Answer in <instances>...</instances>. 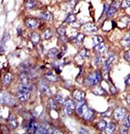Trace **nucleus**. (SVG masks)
<instances>
[{
	"label": "nucleus",
	"mask_w": 130,
	"mask_h": 134,
	"mask_svg": "<svg viewBox=\"0 0 130 134\" xmlns=\"http://www.w3.org/2000/svg\"><path fill=\"white\" fill-rule=\"evenodd\" d=\"M45 78L47 79L49 81H51V82H54L57 80V75L55 74H54L53 72L51 71H47V73L45 74Z\"/></svg>",
	"instance_id": "10"
},
{
	"label": "nucleus",
	"mask_w": 130,
	"mask_h": 134,
	"mask_svg": "<svg viewBox=\"0 0 130 134\" xmlns=\"http://www.w3.org/2000/svg\"><path fill=\"white\" fill-rule=\"evenodd\" d=\"M55 100L60 104H64V99L61 95H56L55 96Z\"/></svg>",
	"instance_id": "34"
},
{
	"label": "nucleus",
	"mask_w": 130,
	"mask_h": 134,
	"mask_svg": "<svg viewBox=\"0 0 130 134\" xmlns=\"http://www.w3.org/2000/svg\"><path fill=\"white\" fill-rule=\"evenodd\" d=\"M116 55H114V54H113V53H109V55H108V60L109 61H111L112 63H113L114 61H116Z\"/></svg>",
	"instance_id": "35"
},
{
	"label": "nucleus",
	"mask_w": 130,
	"mask_h": 134,
	"mask_svg": "<svg viewBox=\"0 0 130 134\" xmlns=\"http://www.w3.org/2000/svg\"><path fill=\"white\" fill-rule=\"evenodd\" d=\"M123 57H124L126 61H129H129H130V50L126 51V52L124 54Z\"/></svg>",
	"instance_id": "37"
},
{
	"label": "nucleus",
	"mask_w": 130,
	"mask_h": 134,
	"mask_svg": "<svg viewBox=\"0 0 130 134\" xmlns=\"http://www.w3.org/2000/svg\"><path fill=\"white\" fill-rule=\"evenodd\" d=\"M103 42V38L100 36H94L93 38V46L96 47V45H99Z\"/></svg>",
	"instance_id": "20"
},
{
	"label": "nucleus",
	"mask_w": 130,
	"mask_h": 134,
	"mask_svg": "<svg viewBox=\"0 0 130 134\" xmlns=\"http://www.w3.org/2000/svg\"><path fill=\"white\" fill-rule=\"evenodd\" d=\"M40 18L43 20H46V21H51L53 18V15L49 12H45L40 15Z\"/></svg>",
	"instance_id": "11"
},
{
	"label": "nucleus",
	"mask_w": 130,
	"mask_h": 134,
	"mask_svg": "<svg viewBox=\"0 0 130 134\" xmlns=\"http://www.w3.org/2000/svg\"><path fill=\"white\" fill-rule=\"evenodd\" d=\"M57 32L61 35V36H64L66 33V29L63 27H59L57 29Z\"/></svg>",
	"instance_id": "32"
},
{
	"label": "nucleus",
	"mask_w": 130,
	"mask_h": 134,
	"mask_svg": "<svg viewBox=\"0 0 130 134\" xmlns=\"http://www.w3.org/2000/svg\"><path fill=\"white\" fill-rule=\"evenodd\" d=\"M112 62L111 61H109L108 59H106V61H104V64H103V67H104V70L106 71H109L111 68V66H112Z\"/></svg>",
	"instance_id": "26"
},
{
	"label": "nucleus",
	"mask_w": 130,
	"mask_h": 134,
	"mask_svg": "<svg viewBox=\"0 0 130 134\" xmlns=\"http://www.w3.org/2000/svg\"><path fill=\"white\" fill-rule=\"evenodd\" d=\"M8 122H9V124L11 125V127L12 128H16L18 127V123H17V120H16V118L15 117V116L10 115V117L8 118Z\"/></svg>",
	"instance_id": "16"
},
{
	"label": "nucleus",
	"mask_w": 130,
	"mask_h": 134,
	"mask_svg": "<svg viewBox=\"0 0 130 134\" xmlns=\"http://www.w3.org/2000/svg\"><path fill=\"white\" fill-rule=\"evenodd\" d=\"M115 129H116V126L114 123H109V124H107V127L106 128V133H113L114 131H115Z\"/></svg>",
	"instance_id": "19"
},
{
	"label": "nucleus",
	"mask_w": 130,
	"mask_h": 134,
	"mask_svg": "<svg viewBox=\"0 0 130 134\" xmlns=\"http://www.w3.org/2000/svg\"><path fill=\"white\" fill-rule=\"evenodd\" d=\"M64 107L69 108V109H71V110H74L75 109V107H76L74 101L71 100H66V101L64 103Z\"/></svg>",
	"instance_id": "14"
},
{
	"label": "nucleus",
	"mask_w": 130,
	"mask_h": 134,
	"mask_svg": "<svg viewBox=\"0 0 130 134\" xmlns=\"http://www.w3.org/2000/svg\"><path fill=\"white\" fill-rule=\"evenodd\" d=\"M35 5H36V2L35 0H28L25 4V8L27 9H31L33 8Z\"/></svg>",
	"instance_id": "24"
},
{
	"label": "nucleus",
	"mask_w": 130,
	"mask_h": 134,
	"mask_svg": "<svg viewBox=\"0 0 130 134\" xmlns=\"http://www.w3.org/2000/svg\"><path fill=\"white\" fill-rule=\"evenodd\" d=\"M54 133H62V132L60 131V130H55L54 132Z\"/></svg>",
	"instance_id": "45"
},
{
	"label": "nucleus",
	"mask_w": 130,
	"mask_h": 134,
	"mask_svg": "<svg viewBox=\"0 0 130 134\" xmlns=\"http://www.w3.org/2000/svg\"><path fill=\"white\" fill-rule=\"evenodd\" d=\"M126 109H124L123 107H119V108L116 109L114 111V117L118 120H121L124 119V117H126Z\"/></svg>",
	"instance_id": "3"
},
{
	"label": "nucleus",
	"mask_w": 130,
	"mask_h": 134,
	"mask_svg": "<svg viewBox=\"0 0 130 134\" xmlns=\"http://www.w3.org/2000/svg\"><path fill=\"white\" fill-rule=\"evenodd\" d=\"M79 133H88L89 131H88L86 128H84V127H81V128H80Z\"/></svg>",
	"instance_id": "40"
},
{
	"label": "nucleus",
	"mask_w": 130,
	"mask_h": 134,
	"mask_svg": "<svg viewBox=\"0 0 130 134\" xmlns=\"http://www.w3.org/2000/svg\"><path fill=\"white\" fill-rule=\"evenodd\" d=\"M50 126H47L46 124H42L40 125L38 127V130L36 131V133H41V134H44V133H47V130L49 128Z\"/></svg>",
	"instance_id": "12"
},
{
	"label": "nucleus",
	"mask_w": 130,
	"mask_h": 134,
	"mask_svg": "<svg viewBox=\"0 0 130 134\" xmlns=\"http://www.w3.org/2000/svg\"><path fill=\"white\" fill-rule=\"evenodd\" d=\"M58 55V49L57 48H51L48 51V56L50 58H55Z\"/></svg>",
	"instance_id": "23"
},
{
	"label": "nucleus",
	"mask_w": 130,
	"mask_h": 134,
	"mask_svg": "<svg viewBox=\"0 0 130 134\" xmlns=\"http://www.w3.org/2000/svg\"><path fill=\"white\" fill-rule=\"evenodd\" d=\"M56 129L54 127H49V128H48V130H47V133H54V130H55Z\"/></svg>",
	"instance_id": "41"
},
{
	"label": "nucleus",
	"mask_w": 130,
	"mask_h": 134,
	"mask_svg": "<svg viewBox=\"0 0 130 134\" xmlns=\"http://www.w3.org/2000/svg\"><path fill=\"white\" fill-rule=\"evenodd\" d=\"M14 100L12 97L7 93H3L1 94V104H12Z\"/></svg>",
	"instance_id": "4"
},
{
	"label": "nucleus",
	"mask_w": 130,
	"mask_h": 134,
	"mask_svg": "<svg viewBox=\"0 0 130 134\" xmlns=\"http://www.w3.org/2000/svg\"><path fill=\"white\" fill-rule=\"evenodd\" d=\"M129 6H130V0H124L122 4V7L123 8H127Z\"/></svg>",
	"instance_id": "36"
},
{
	"label": "nucleus",
	"mask_w": 130,
	"mask_h": 134,
	"mask_svg": "<svg viewBox=\"0 0 130 134\" xmlns=\"http://www.w3.org/2000/svg\"><path fill=\"white\" fill-rule=\"evenodd\" d=\"M39 40H40V35L38 33L33 32L31 35V41L34 45H37L39 42Z\"/></svg>",
	"instance_id": "17"
},
{
	"label": "nucleus",
	"mask_w": 130,
	"mask_h": 134,
	"mask_svg": "<svg viewBox=\"0 0 130 134\" xmlns=\"http://www.w3.org/2000/svg\"><path fill=\"white\" fill-rule=\"evenodd\" d=\"M84 39V35L81 34V33H79V34H77V36L74 37V42L76 43H79V42H83Z\"/></svg>",
	"instance_id": "27"
},
{
	"label": "nucleus",
	"mask_w": 130,
	"mask_h": 134,
	"mask_svg": "<svg viewBox=\"0 0 130 134\" xmlns=\"http://www.w3.org/2000/svg\"><path fill=\"white\" fill-rule=\"evenodd\" d=\"M123 126L126 127H129L130 126V123H129V119L128 117L127 118H125L124 117V120H123Z\"/></svg>",
	"instance_id": "38"
},
{
	"label": "nucleus",
	"mask_w": 130,
	"mask_h": 134,
	"mask_svg": "<svg viewBox=\"0 0 130 134\" xmlns=\"http://www.w3.org/2000/svg\"><path fill=\"white\" fill-rule=\"evenodd\" d=\"M12 74H10V73H8V74H6L3 77L2 82H3L4 84H9L10 82H11V80H12Z\"/></svg>",
	"instance_id": "25"
},
{
	"label": "nucleus",
	"mask_w": 130,
	"mask_h": 134,
	"mask_svg": "<svg viewBox=\"0 0 130 134\" xmlns=\"http://www.w3.org/2000/svg\"><path fill=\"white\" fill-rule=\"evenodd\" d=\"M41 90H42L43 94H46L47 96H50L51 94V90H50L49 87L45 84H42L41 85Z\"/></svg>",
	"instance_id": "22"
},
{
	"label": "nucleus",
	"mask_w": 130,
	"mask_h": 134,
	"mask_svg": "<svg viewBox=\"0 0 130 134\" xmlns=\"http://www.w3.org/2000/svg\"><path fill=\"white\" fill-rule=\"evenodd\" d=\"M110 90H111V91H112V92L113 93V94H114V93H116V89L114 88V87H113V85H112V86L110 87Z\"/></svg>",
	"instance_id": "44"
},
{
	"label": "nucleus",
	"mask_w": 130,
	"mask_h": 134,
	"mask_svg": "<svg viewBox=\"0 0 130 134\" xmlns=\"http://www.w3.org/2000/svg\"><path fill=\"white\" fill-rule=\"evenodd\" d=\"M89 51H88V50H87V49H83V50L81 51V52L79 53L78 57H79L80 58H81V59H84V58H88V57H89Z\"/></svg>",
	"instance_id": "21"
},
{
	"label": "nucleus",
	"mask_w": 130,
	"mask_h": 134,
	"mask_svg": "<svg viewBox=\"0 0 130 134\" xmlns=\"http://www.w3.org/2000/svg\"><path fill=\"white\" fill-rule=\"evenodd\" d=\"M101 80V74L99 72L96 71L95 73H92L89 74L87 80H86V84L90 85V86H94L97 84Z\"/></svg>",
	"instance_id": "2"
},
{
	"label": "nucleus",
	"mask_w": 130,
	"mask_h": 134,
	"mask_svg": "<svg viewBox=\"0 0 130 134\" xmlns=\"http://www.w3.org/2000/svg\"><path fill=\"white\" fill-rule=\"evenodd\" d=\"M119 5H120V3H119V2H118V1H115V2H113V4H112V7H113V8H119Z\"/></svg>",
	"instance_id": "39"
},
{
	"label": "nucleus",
	"mask_w": 130,
	"mask_h": 134,
	"mask_svg": "<svg viewBox=\"0 0 130 134\" xmlns=\"http://www.w3.org/2000/svg\"><path fill=\"white\" fill-rule=\"evenodd\" d=\"M84 29L87 32H94L97 31V28L93 23H87L84 25Z\"/></svg>",
	"instance_id": "9"
},
{
	"label": "nucleus",
	"mask_w": 130,
	"mask_h": 134,
	"mask_svg": "<svg viewBox=\"0 0 130 134\" xmlns=\"http://www.w3.org/2000/svg\"><path fill=\"white\" fill-rule=\"evenodd\" d=\"M43 36H44V39H49V38H51L52 37V33H51V32L49 29H47V30H46L45 32H44Z\"/></svg>",
	"instance_id": "30"
},
{
	"label": "nucleus",
	"mask_w": 130,
	"mask_h": 134,
	"mask_svg": "<svg viewBox=\"0 0 130 134\" xmlns=\"http://www.w3.org/2000/svg\"><path fill=\"white\" fill-rule=\"evenodd\" d=\"M73 97L75 100H77L79 102H81L82 100H84V97H85V94L80 90H75L73 92Z\"/></svg>",
	"instance_id": "6"
},
{
	"label": "nucleus",
	"mask_w": 130,
	"mask_h": 134,
	"mask_svg": "<svg viewBox=\"0 0 130 134\" xmlns=\"http://www.w3.org/2000/svg\"><path fill=\"white\" fill-rule=\"evenodd\" d=\"M126 100H127V102H128V104L130 105V94H129V95L127 96V97H126Z\"/></svg>",
	"instance_id": "43"
},
{
	"label": "nucleus",
	"mask_w": 130,
	"mask_h": 134,
	"mask_svg": "<svg viewBox=\"0 0 130 134\" xmlns=\"http://www.w3.org/2000/svg\"><path fill=\"white\" fill-rule=\"evenodd\" d=\"M25 25L29 28H35L39 25V22L35 18H28L26 20Z\"/></svg>",
	"instance_id": "7"
},
{
	"label": "nucleus",
	"mask_w": 130,
	"mask_h": 134,
	"mask_svg": "<svg viewBox=\"0 0 130 134\" xmlns=\"http://www.w3.org/2000/svg\"><path fill=\"white\" fill-rule=\"evenodd\" d=\"M125 82H126V84L127 85H130V75L127 76L126 80H125Z\"/></svg>",
	"instance_id": "42"
},
{
	"label": "nucleus",
	"mask_w": 130,
	"mask_h": 134,
	"mask_svg": "<svg viewBox=\"0 0 130 134\" xmlns=\"http://www.w3.org/2000/svg\"><path fill=\"white\" fill-rule=\"evenodd\" d=\"M106 127H107V122L106 120H100L97 123V129L100 131L106 130Z\"/></svg>",
	"instance_id": "15"
},
{
	"label": "nucleus",
	"mask_w": 130,
	"mask_h": 134,
	"mask_svg": "<svg viewBox=\"0 0 130 134\" xmlns=\"http://www.w3.org/2000/svg\"><path fill=\"white\" fill-rule=\"evenodd\" d=\"M38 125L36 122L34 120H30V123H28V133H36V131L38 130Z\"/></svg>",
	"instance_id": "8"
},
{
	"label": "nucleus",
	"mask_w": 130,
	"mask_h": 134,
	"mask_svg": "<svg viewBox=\"0 0 130 134\" xmlns=\"http://www.w3.org/2000/svg\"><path fill=\"white\" fill-rule=\"evenodd\" d=\"M74 21H76V16L74 15H71L67 17V18L66 19V22L68 23H72Z\"/></svg>",
	"instance_id": "33"
},
{
	"label": "nucleus",
	"mask_w": 130,
	"mask_h": 134,
	"mask_svg": "<svg viewBox=\"0 0 130 134\" xmlns=\"http://www.w3.org/2000/svg\"><path fill=\"white\" fill-rule=\"evenodd\" d=\"M121 44L124 47H127L130 45V34H127L123 38L121 41Z\"/></svg>",
	"instance_id": "13"
},
{
	"label": "nucleus",
	"mask_w": 130,
	"mask_h": 134,
	"mask_svg": "<svg viewBox=\"0 0 130 134\" xmlns=\"http://www.w3.org/2000/svg\"><path fill=\"white\" fill-rule=\"evenodd\" d=\"M17 97L21 101H26L30 98V92L19 90L17 93Z\"/></svg>",
	"instance_id": "5"
},
{
	"label": "nucleus",
	"mask_w": 130,
	"mask_h": 134,
	"mask_svg": "<svg viewBox=\"0 0 130 134\" xmlns=\"http://www.w3.org/2000/svg\"><path fill=\"white\" fill-rule=\"evenodd\" d=\"M93 94L96 95H103L105 94V90L101 87H97L93 90Z\"/></svg>",
	"instance_id": "18"
},
{
	"label": "nucleus",
	"mask_w": 130,
	"mask_h": 134,
	"mask_svg": "<svg viewBox=\"0 0 130 134\" xmlns=\"http://www.w3.org/2000/svg\"><path fill=\"white\" fill-rule=\"evenodd\" d=\"M106 45L103 42H101L99 45L96 46V49L97 51H99V52H104V51H106Z\"/></svg>",
	"instance_id": "28"
},
{
	"label": "nucleus",
	"mask_w": 130,
	"mask_h": 134,
	"mask_svg": "<svg viewBox=\"0 0 130 134\" xmlns=\"http://www.w3.org/2000/svg\"><path fill=\"white\" fill-rule=\"evenodd\" d=\"M116 12V9L113 7H109L108 9H107V11H106V14L108 16H113Z\"/></svg>",
	"instance_id": "29"
},
{
	"label": "nucleus",
	"mask_w": 130,
	"mask_h": 134,
	"mask_svg": "<svg viewBox=\"0 0 130 134\" xmlns=\"http://www.w3.org/2000/svg\"><path fill=\"white\" fill-rule=\"evenodd\" d=\"M76 111L84 120H89L93 117V111L87 107L85 103H78L76 104Z\"/></svg>",
	"instance_id": "1"
},
{
	"label": "nucleus",
	"mask_w": 130,
	"mask_h": 134,
	"mask_svg": "<svg viewBox=\"0 0 130 134\" xmlns=\"http://www.w3.org/2000/svg\"><path fill=\"white\" fill-rule=\"evenodd\" d=\"M128 119H129V123H130V115L128 117Z\"/></svg>",
	"instance_id": "46"
},
{
	"label": "nucleus",
	"mask_w": 130,
	"mask_h": 134,
	"mask_svg": "<svg viewBox=\"0 0 130 134\" xmlns=\"http://www.w3.org/2000/svg\"><path fill=\"white\" fill-rule=\"evenodd\" d=\"M47 104H48V107L51 108V109H53V110L56 109V103H55V101H54L53 99L49 100Z\"/></svg>",
	"instance_id": "31"
}]
</instances>
